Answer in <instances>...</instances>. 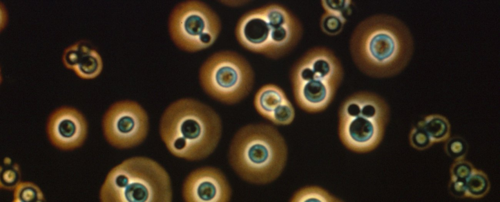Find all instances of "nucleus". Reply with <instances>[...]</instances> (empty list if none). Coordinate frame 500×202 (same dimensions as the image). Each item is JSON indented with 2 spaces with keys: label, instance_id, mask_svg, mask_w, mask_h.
Instances as JSON below:
<instances>
[{
  "label": "nucleus",
  "instance_id": "16",
  "mask_svg": "<svg viewBox=\"0 0 500 202\" xmlns=\"http://www.w3.org/2000/svg\"><path fill=\"white\" fill-rule=\"evenodd\" d=\"M466 198L480 199L489 191L490 183L487 175L482 170L474 167L465 180Z\"/></svg>",
  "mask_w": 500,
  "mask_h": 202
},
{
  "label": "nucleus",
  "instance_id": "9",
  "mask_svg": "<svg viewBox=\"0 0 500 202\" xmlns=\"http://www.w3.org/2000/svg\"><path fill=\"white\" fill-rule=\"evenodd\" d=\"M221 22L215 12L199 0L178 4L168 19V31L174 44L182 50L195 52L211 46L221 31Z\"/></svg>",
  "mask_w": 500,
  "mask_h": 202
},
{
  "label": "nucleus",
  "instance_id": "8",
  "mask_svg": "<svg viewBox=\"0 0 500 202\" xmlns=\"http://www.w3.org/2000/svg\"><path fill=\"white\" fill-rule=\"evenodd\" d=\"M199 80L210 97L227 104L237 103L250 92L254 73L247 60L237 53L225 51L214 53L202 64Z\"/></svg>",
  "mask_w": 500,
  "mask_h": 202
},
{
  "label": "nucleus",
  "instance_id": "2",
  "mask_svg": "<svg viewBox=\"0 0 500 202\" xmlns=\"http://www.w3.org/2000/svg\"><path fill=\"white\" fill-rule=\"evenodd\" d=\"M222 126L218 114L208 106L192 98L170 104L160 123L161 137L174 156L188 161L211 154L221 138Z\"/></svg>",
  "mask_w": 500,
  "mask_h": 202
},
{
  "label": "nucleus",
  "instance_id": "22",
  "mask_svg": "<svg viewBox=\"0 0 500 202\" xmlns=\"http://www.w3.org/2000/svg\"><path fill=\"white\" fill-rule=\"evenodd\" d=\"M474 168L473 165L464 159L454 161L450 168L451 179L465 181Z\"/></svg>",
  "mask_w": 500,
  "mask_h": 202
},
{
  "label": "nucleus",
  "instance_id": "17",
  "mask_svg": "<svg viewBox=\"0 0 500 202\" xmlns=\"http://www.w3.org/2000/svg\"><path fill=\"white\" fill-rule=\"evenodd\" d=\"M326 190L316 186L306 187L297 191L292 197V202H340Z\"/></svg>",
  "mask_w": 500,
  "mask_h": 202
},
{
  "label": "nucleus",
  "instance_id": "10",
  "mask_svg": "<svg viewBox=\"0 0 500 202\" xmlns=\"http://www.w3.org/2000/svg\"><path fill=\"white\" fill-rule=\"evenodd\" d=\"M104 136L112 146L132 148L146 138L148 118L142 107L135 101L123 100L112 105L103 119Z\"/></svg>",
  "mask_w": 500,
  "mask_h": 202
},
{
  "label": "nucleus",
  "instance_id": "20",
  "mask_svg": "<svg viewBox=\"0 0 500 202\" xmlns=\"http://www.w3.org/2000/svg\"><path fill=\"white\" fill-rule=\"evenodd\" d=\"M445 142V153L454 161L463 159L466 155L468 146L465 140L460 136L449 137Z\"/></svg>",
  "mask_w": 500,
  "mask_h": 202
},
{
  "label": "nucleus",
  "instance_id": "3",
  "mask_svg": "<svg viewBox=\"0 0 500 202\" xmlns=\"http://www.w3.org/2000/svg\"><path fill=\"white\" fill-rule=\"evenodd\" d=\"M285 141L274 127L253 124L240 129L230 144L229 159L235 172L244 180L265 184L276 180L287 159Z\"/></svg>",
  "mask_w": 500,
  "mask_h": 202
},
{
  "label": "nucleus",
  "instance_id": "4",
  "mask_svg": "<svg viewBox=\"0 0 500 202\" xmlns=\"http://www.w3.org/2000/svg\"><path fill=\"white\" fill-rule=\"evenodd\" d=\"M302 28L288 9L272 4L250 10L238 20L235 35L245 49L272 58L284 56L300 40Z\"/></svg>",
  "mask_w": 500,
  "mask_h": 202
},
{
  "label": "nucleus",
  "instance_id": "13",
  "mask_svg": "<svg viewBox=\"0 0 500 202\" xmlns=\"http://www.w3.org/2000/svg\"><path fill=\"white\" fill-rule=\"evenodd\" d=\"M254 105L259 114L276 125H289L294 118L292 103L283 90L274 84H267L259 89Z\"/></svg>",
  "mask_w": 500,
  "mask_h": 202
},
{
  "label": "nucleus",
  "instance_id": "23",
  "mask_svg": "<svg viewBox=\"0 0 500 202\" xmlns=\"http://www.w3.org/2000/svg\"><path fill=\"white\" fill-rule=\"evenodd\" d=\"M19 168L17 165L8 167L1 171V187L8 189H12L20 183Z\"/></svg>",
  "mask_w": 500,
  "mask_h": 202
},
{
  "label": "nucleus",
  "instance_id": "18",
  "mask_svg": "<svg viewBox=\"0 0 500 202\" xmlns=\"http://www.w3.org/2000/svg\"><path fill=\"white\" fill-rule=\"evenodd\" d=\"M44 200L42 192L33 183L20 182L14 188L13 202H42Z\"/></svg>",
  "mask_w": 500,
  "mask_h": 202
},
{
  "label": "nucleus",
  "instance_id": "24",
  "mask_svg": "<svg viewBox=\"0 0 500 202\" xmlns=\"http://www.w3.org/2000/svg\"><path fill=\"white\" fill-rule=\"evenodd\" d=\"M325 12L343 15L345 16L351 12V0H321Z\"/></svg>",
  "mask_w": 500,
  "mask_h": 202
},
{
  "label": "nucleus",
  "instance_id": "14",
  "mask_svg": "<svg viewBox=\"0 0 500 202\" xmlns=\"http://www.w3.org/2000/svg\"><path fill=\"white\" fill-rule=\"evenodd\" d=\"M62 61L68 69L73 70L78 76L84 79L96 77L103 69V61L99 54L83 41L66 49Z\"/></svg>",
  "mask_w": 500,
  "mask_h": 202
},
{
  "label": "nucleus",
  "instance_id": "11",
  "mask_svg": "<svg viewBox=\"0 0 500 202\" xmlns=\"http://www.w3.org/2000/svg\"><path fill=\"white\" fill-rule=\"evenodd\" d=\"M182 195L186 202H228L231 189L220 170L205 166L188 176L183 185Z\"/></svg>",
  "mask_w": 500,
  "mask_h": 202
},
{
  "label": "nucleus",
  "instance_id": "21",
  "mask_svg": "<svg viewBox=\"0 0 500 202\" xmlns=\"http://www.w3.org/2000/svg\"><path fill=\"white\" fill-rule=\"evenodd\" d=\"M409 140L413 148L419 150L428 148L433 145L426 132L417 125L411 129Z\"/></svg>",
  "mask_w": 500,
  "mask_h": 202
},
{
  "label": "nucleus",
  "instance_id": "6",
  "mask_svg": "<svg viewBox=\"0 0 500 202\" xmlns=\"http://www.w3.org/2000/svg\"><path fill=\"white\" fill-rule=\"evenodd\" d=\"M343 74L342 65L332 51L324 47L311 49L291 70L296 104L309 112L325 110L333 100Z\"/></svg>",
  "mask_w": 500,
  "mask_h": 202
},
{
  "label": "nucleus",
  "instance_id": "19",
  "mask_svg": "<svg viewBox=\"0 0 500 202\" xmlns=\"http://www.w3.org/2000/svg\"><path fill=\"white\" fill-rule=\"evenodd\" d=\"M346 21V16L343 15L325 12L321 16L320 25L324 33L335 36L341 32Z\"/></svg>",
  "mask_w": 500,
  "mask_h": 202
},
{
  "label": "nucleus",
  "instance_id": "7",
  "mask_svg": "<svg viewBox=\"0 0 500 202\" xmlns=\"http://www.w3.org/2000/svg\"><path fill=\"white\" fill-rule=\"evenodd\" d=\"M389 108L377 95L367 92L354 93L342 103L338 133L343 144L357 152L375 149L383 137Z\"/></svg>",
  "mask_w": 500,
  "mask_h": 202
},
{
  "label": "nucleus",
  "instance_id": "15",
  "mask_svg": "<svg viewBox=\"0 0 500 202\" xmlns=\"http://www.w3.org/2000/svg\"><path fill=\"white\" fill-rule=\"evenodd\" d=\"M427 134L433 144L446 141L450 136L451 126L446 117L438 114L426 116L418 122Z\"/></svg>",
  "mask_w": 500,
  "mask_h": 202
},
{
  "label": "nucleus",
  "instance_id": "12",
  "mask_svg": "<svg viewBox=\"0 0 500 202\" xmlns=\"http://www.w3.org/2000/svg\"><path fill=\"white\" fill-rule=\"evenodd\" d=\"M87 125L82 115L76 109L62 107L54 111L49 116L47 132L51 143L62 150H72L80 147L87 135Z\"/></svg>",
  "mask_w": 500,
  "mask_h": 202
},
{
  "label": "nucleus",
  "instance_id": "1",
  "mask_svg": "<svg viewBox=\"0 0 500 202\" xmlns=\"http://www.w3.org/2000/svg\"><path fill=\"white\" fill-rule=\"evenodd\" d=\"M350 49L362 72L373 77L386 78L399 73L407 66L413 53L414 41L400 19L377 14L357 24L350 39Z\"/></svg>",
  "mask_w": 500,
  "mask_h": 202
},
{
  "label": "nucleus",
  "instance_id": "5",
  "mask_svg": "<svg viewBox=\"0 0 500 202\" xmlns=\"http://www.w3.org/2000/svg\"><path fill=\"white\" fill-rule=\"evenodd\" d=\"M102 202H171L170 179L154 160L134 157L123 161L108 173L101 187Z\"/></svg>",
  "mask_w": 500,
  "mask_h": 202
},
{
  "label": "nucleus",
  "instance_id": "25",
  "mask_svg": "<svg viewBox=\"0 0 500 202\" xmlns=\"http://www.w3.org/2000/svg\"><path fill=\"white\" fill-rule=\"evenodd\" d=\"M448 188L452 196L459 199L466 198L465 181L450 179Z\"/></svg>",
  "mask_w": 500,
  "mask_h": 202
}]
</instances>
